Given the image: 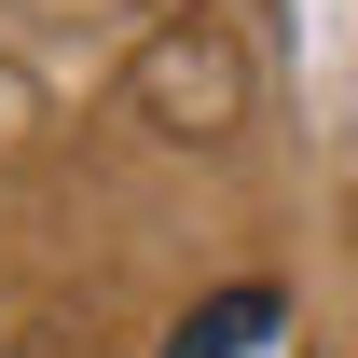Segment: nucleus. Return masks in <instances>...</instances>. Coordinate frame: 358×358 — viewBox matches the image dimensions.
I'll use <instances>...</instances> for the list:
<instances>
[{
  "mask_svg": "<svg viewBox=\"0 0 358 358\" xmlns=\"http://www.w3.org/2000/svg\"><path fill=\"white\" fill-rule=\"evenodd\" d=\"M262 331H275V289H221L207 317H179V331H166V358H248Z\"/></svg>",
  "mask_w": 358,
  "mask_h": 358,
  "instance_id": "1",
  "label": "nucleus"
}]
</instances>
